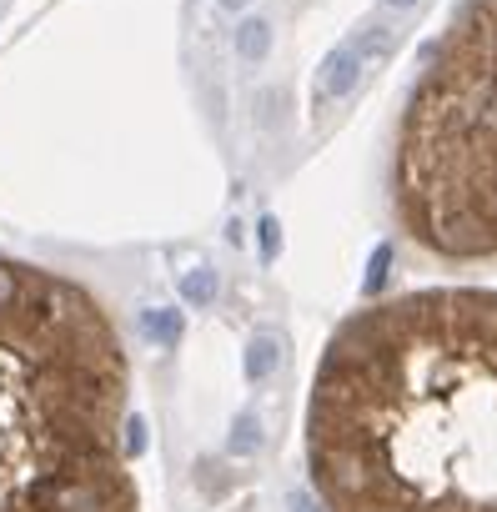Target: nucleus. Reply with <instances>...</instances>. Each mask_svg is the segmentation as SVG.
Returning <instances> with one entry per match:
<instances>
[{"instance_id":"nucleus-1","label":"nucleus","mask_w":497,"mask_h":512,"mask_svg":"<svg viewBox=\"0 0 497 512\" xmlns=\"http://www.w3.org/2000/svg\"><path fill=\"white\" fill-rule=\"evenodd\" d=\"M307 477L322 512H497V292L352 312L312 377Z\"/></svg>"},{"instance_id":"nucleus-2","label":"nucleus","mask_w":497,"mask_h":512,"mask_svg":"<svg viewBox=\"0 0 497 512\" xmlns=\"http://www.w3.org/2000/svg\"><path fill=\"white\" fill-rule=\"evenodd\" d=\"M131 372L96 292L26 267L0 307V512H141Z\"/></svg>"},{"instance_id":"nucleus-3","label":"nucleus","mask_w":497,"mask_h":512,"mask_svg":"<svg viewBox=\"0 0 497 512\" xmlns=\"http://www.w3.org/2000/svg\"><path fill=\"white\" fill-rule=\"evenodd\" d=\"M387 206L437 262H497V0H467L407 91Z\"/></svg>"},{"instance_id":"nucleus-4","label":"nucleus","mask_w":497,"mask_h":512,"mask_svg":"<svg viewBox=\"0 0 497 512\" xmlns=\"http://www.w3.org/2000/svg\"><path fill=\"white\" fill-rule=\"evenodd\" d=\"M392 51H397V31H392V26H367V31H357L352 41H342V46L322 61L317 86H312V101H317V106H327V101L352 96V91H357V81H362V71H367V61H372V56H377V61H387Z\"/></svg>"},{"instance_id":"nucleus-5","label":"nucleus","mask_w":497,"mask_h":512,"mask_svg":"<svg viewBox=\"0 0 497 512\" xmlns=\"http://www.w3.org/2000/svg\"><path fill=\"white\" fill-rule=\"evenodd\" d=\"M277 362H282V342H277L272 332H262V337H252V342H246L241 372H246V382H267V377L277 372Z\"/></svg>"},{"instance_id":"nucleus-6","label":"nucleus","mask_w":497,"mask_h":512,"mask_svg":"<svg viewBox=\"0 0 497 512\" xmlns=\"http://www.w3.org/2000/svg\"><path fill=\"white\" fill-rule=\"evenodd\" d=\"M141 332H146V342H156V347H176L181 332H186V322H181L176 307H151V312H141Z\"/></svg>"},{"instance_id":"nucleus-7","label":"nucleus","mask_w":497,"mask_h":512,"mask_svg":"<svg viewBox=\"0 0 497 512\" xmlns=\"http://www.w3.org/2000/svg\"><path fill=\"white\" fill-rule=\"evenodd\" d=\"M267 51H272V26H267L262 16L236 26V56H241V61H267Z\"/></svg>"},{"instance_id":"nucleus-8","label":"nucleus","mask_w":497,"mask_h":512,"mask_svg":"<svg viewBox=\"0 0 497 512\" xmlns=\"http://www.w3.org/2000/svg\"><path fill=\"white\" fill-rule=\"evenodd\" d=\"M181 302L186 307H211L216 302V272L211 267H196L181 277Z\"/></svg>"},{"instance_id":"nucleus-9","label":"nucleus","mask_w":497,"mask_h":512,"mask_svg":"<svg viewBox=\"0 0 497 512\" xmlns=\"http://www.w3.org/2000/svg\"><path fill=\"white\" fill-rule=\"evenodd\" d=\"M257 442H262V422L252 412H241L231 427V452H257Z\"/></svg>"},{"instance_id":"nucleus-10","label":"nucleus","mask_w":497,"mask_h":512,"mask_svg":"<svg viewBox=\"0 0 497 512\" xmlns=\"http://www.w3.org/2000/svg\"><path fill=\"white\" fill-rule=\"evenodd\" d=\"M277 251H282V226H277V216H267L262 221V262H277Z\"/></svg>"},{"instance_id":"nucleus-11","label":"nucleus","mask_w":497,"mask_h":512,"mask_svg":"<svg viewBox=\"0 0 497 512\" xmlns=\"http://www.w3.org/2000/svg\"><path fill=\"white\" fill-rule=\"evenodd\" d=\"M382 6H392V11H412L417 0H382Z\"/></svg>"},{"instance_id":"nucleus-12","label":"nucleus","mask_w":497,"mask_h":512,"mask_svg":"<svg viewBox=\"0 0 497 512\" xmlns=\"http://www.w3.org/2000/svg\"><path fill=\"white\" fill-rule=\"evenodd\" d=\"M241 6H252V0H221V11H241Z\"/></svg>"}]
</instances>
